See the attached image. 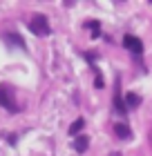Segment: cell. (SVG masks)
<instances>
[{"label":"cell","instance_id":"cell-1","mask_svg":"<svg viewBox=\"0 0 152 156\" xmlns=\"http://www.w3.org/2000/svg\"><path fill=\"white\" fill-rule=\"evenodd\" d=\"M29 29L36 34V36H49L52 27H49V23H47L45 16H34V18L29 20Z\"/></svg>","mask_w":152,"mask_h":156},{"label":"cell","instance_id":"cell-6","mask_svg":"<svg viewBox=\"0 0 152 156\" xmlns=\"http://www.w3.org/2000/svg\"><path fill=\"white\" fill-rule=\"evenodd\" d=\"M87 145H90V138H87V136H81V138L74 143V150H76V152H85V150H87Z\"/></svg>","mask_w":152,"mask_h":156},{"label":"cell","instance_id":"cell-4","mask_svg":"<svg viewBox=\"0 0 152 156\" xmlns=\"http://www.w3.org/2000/svg\"><path fill=\"white\" fill-rule=\"evenodd\" d=\"M114 134H117L119 138H130L132 136V129H130L125 123H114Z\"/></svg>","mask_w":152,"mask_h":156},{"label":"cell","instance_id":"cell-2","mask_svg":"<svg viewBox=\"0 0 152 156\" xmlns=\"http://www.w3.org/2000/svg\"><path fill=\"white\" fill-rule=\"evenodd\" d=\"M0 107H5V109H9V112H18L13 91L7 87V85H0Z\"/></svg>","mask_w":152,"mask_h":156},{"label":"cell","instance_id":"cell-5","mask_svg":"<svg viewBox=\"0 0 152 156\" xmlns=\"http://www.w3.org/2000/svg\"><path fill=\"white\" fill-rule=\"evenodd\" d=\"M114 107H117L119 114H125L128 107H125V103H123V98H121V91L117 89V94H114Z\"/></svg>","mask_w":152,"mask_h":156},{"label":"cell","instance_id":"cell-3","mask_svg":"<svg viewBox=\"0 0 152 156\" xmlns=\"http://www.w3.org/2000/svg\"><path fill=\"white\" fill-rule=\"evenodd\" d=\"M123 47H125L128 51H132L136 60H141V56H143V42L136 36H123Z\"/></svg>","mask_w":152,"mask_h":156},{"label":"cell","instance_id":"cell-7","mask_svg":"<svg viewBox=\"0 0 152 156\" xmlns=\"http://www.w3.org/2000/svg\"><path fill=\"white\" fill-rule=\"evenodd\" d=\"M139 103H141V98L136 96V94H128V98H125V107H136Z\"/></svg>","mask_w":152,"mask_h":156},{"label":"cell","instance_id":"cell-10","mask_svg":"<svg viewBox=\"0 0 152 156\" xmlns=\"http://www.w3.org/2000/svg\"><path fill=\"white\" fill-rule=\"evenodd\" d=\"M112 156H119V154H112Z\"/></svg>","mask_w":152,"mask_h":156},{"label":"cell","instance_id":"cell-9","mask_svg":"<svg viewBox=\"0 0 152 156\" xmlns=\"http://www.w3.org/2000/svg\"><path fill=\"white\" fill-rule=\"evenodd\" d=\"M150 145H152V132H150Z\"/></svg>","mask_w":152,"mask_h":156},{"label":"cell","instance_id":"cell-8","mask_svg":"<svg viewBox=\"0 0 152 156\" xmlns=\"http://www.w3.org/2000/svg\"><path fill=\"white\" fill-rule=\"evenodd\" d=\"M83 125H85V123H83V118H78V120H74V123L69 125V134H78V132L83 129Z\"/></svg>","mask_w":152,"mask_h":156}]
</instances>
